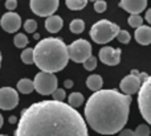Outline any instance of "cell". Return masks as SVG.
<instances>
[{"mask_svg": "<svg viewBox=\"0 0 151 136\" xmlns=\"http://www.w3.org/2000/svg\"><path fill=\"white\" fill-rule=\"evenodd\" d=\"M15 136H89L85 119L64 102L41 100L21 111Z\"/></svg>", "mask_w": 151, "mask_h": 136, "instance_id": "1", "label": "cell"}, {"mask_svg": "<svg viewBox=\"0 0 151 136\" xmlns=\"http://www.w3.org/2000/svg\"><path fill=\"white\" fill-rule=\"evenodd\" d=\"M131 97L118 90H98L85 105V119L91 130L102 135L118 134L126 126Z\"/></svg>", "mask_w": 151, "mask_h": 136, "instance_id": "2", "label": "cell"}, {"mask_svg": "<svg viewBox=\"0 0 151 136\" xmlns=\"http://www.w3.org/2000/svg\"><path fill=\"white\" fill-rule=\"evenodd\" d=\"M69 62L66 45L61 38L48 37L40 40L33 49V63L44 73L61 71Z\"/></svg>", "mask_w": 151, "mask_h": 136, "instance_id": "3", "label": "cell"}, {"mask_svg": "<svg viewBox=\"0 0 151 136\" xmlns=\"http://www.w3.org/2000/svg\"><path fill=\"white\" fill-rule=\"evenodd\" d=\"M119 26L109 20H99L91 26L90 37L97 44H107L115 38L119 32Z\"/></svg>", "mask_w": 151, "mask_h": 136, "instance_id": "4", "label": "cell"}, {"mask_svg": "<svg viewBox=\"0 0 151 136\" xmlns=\"http://www.w3.org/2000/svg\"><path fill=\"white\" fill-rule=\"evenodd\" d=\"M32 82H33V89L41 95H52V93L58 86V81L55 74L44 73V71L36 74L35 81Z\"/></svg>", "mask_w": 151, "mask_h": 136, "instance_id": "5", "label": "cell"}, {"mask_svg": "<svg viewBox=\"0 0 151 136\" xmlns=\"http://www.w3.org/2000/svg\"><path fill=\"white\" fill-rule=\"evenodd\" d=\"M69 60L74 61L77 63H82L91 56V45L86 40L80 38L72 42L69 46H66Z\"/></svg>", "mask_w": 151, "mask_h": 136, "instance_id": "6", "label": "cell"}, {"mask_svg": "<svg viewBox=\"0 0 151 136\" xmlns=\"http://www.w3.org/2000/svg\"><path fill=\"white\" fill-rule=\"evenodd\" d=\"M150 86H151V79L147 77L143 82L141 83V87L138 90V106L139 111H141L143 119L147 123H151V108H150Z\"/></svg>", "mask_w": 151, "mask_h": 136, "instance_id": "7", "label": "cell"}, {"mask_svg": "<svg viewBox=\"0 0 151 136\" xmlns=\"http://www.w3.org/2000/svg\"><path fill=\"white\" fill-rule=\"evenodd\" d=\"M60 0H29V5L33 13L40 17H49L57 11Z\"/></svg>", "mask_w": 151, "mask_h": 136, "instance_id": "8", "label": "cell"}, {"mask_svg": "<svg viewBox=\"0 0 151 136\" xmlns=\"http://www.w3.org/2000/svg\"><path fill=\"white\" fill-rule=\"evenodd\" d=\"M141 73L138 70H133L129 75H126L125 78L121 81V91L125 95H133L135 93H138L139 87H141Z\"/></svg>", "mask_w": 151, "mask_h": 136, "instance_id": "9", "label": "cell"}, {"mask_svg": "<svg viewBox=\"0 0 151 136\" xmlns=\"http://www.w3.org/2000/svg\"><path fill=\"white\" fill-rule=\"evenodd\" d=\"M19 105V94L12 87L0 89V108L5 111L13 110Z\"/></svg>", "mask_w": 151, "mask_h": 136, "instance_id": "10", "label": "cell"}, {"mask_svg": "<svg viewBox=\"0 0 151 136\" xmlns=\"http://www.w3.org/2000/svg\"><path fill=\"white\" fill-rule=\"evenodd\" d=\"M0 25L8 33L17 32L21 26V17L15 12H7L0 19Z\"/></svg>", "mask_w": 151, "mask_h": 136, "instance_id": "11", "label": "cell"}, {"mask_svg": "<svg viewBox=\"0 0 151 136\" xmlns=\"http://www.w3.org/2000/svg\"><path fill=\"white\" fill-rule=\"evenodd\" d=\"M121 54H122L121 49H114L111 46H104L99 50V60L105 65H118L121 61Z\"/></svg>", "mask_w": 151, "mask_h": 136, "instance_id": "12", "label": "cell"}, {"mask_svg": "<svg viewBox=\"0 0 151 136\" xmlns=\"http://www.w3.org/2000/svg\"><path fill=\"white\" fill-rule=\"evenodd\" d=\"M147 0H121L119 7L131 15H138L146 9Z\"/></svg>", "mask_w": 151, "mask_h": 136, "instance_id": "13", "label": "cell"}, {"mask_svg": "<svg viewBox=\"0 0 151 136\" xmlns=\"http://www.w3.org/2000/svg\"><path fill=\"white\" fill-rule=\"evenodd\" d=\"M135 40L141 45H150L151 42V28L149 25H141L135 29Z\"/></svg>", "mask_w": 151, "mask_h": 136, "instance_id": "14", "label": "cell"}, {"mask_svg": "<svg viewBox=\"0 0 151 136\" xmlns=\"http://www.w3.org/2000/svg\"><path fill=\"white\" fill-rule=\"evenodd\" d=\"M63 19L60 16H56V15H52L45 20V29L50 33H57L58 31H61L63 28Z\"/></svg>", "mask_w": 151, "mask_h": 136, "instance_id": "15", "label": "cell"}, {"mask_svg": "<svg viewBox=\"0 0 151 136\" xmlns=\"http://www.w3.org/2000/svg\"><path fill=\"white\" fill-rule=\"evenodd\" d=\"M102 85H104L102 77L98 75V74H93V75L88 77V79H86V86L94 93L98 91V90H101Z\"/></svg>", "mask_w": 151, "mask_h": 136, "instance_id": "16", "label": "cell"}, {"mask_svg": "<svg viewBox=\"0 0 151 136\" xmlns=\"http://www.w3.org/2000/svg\"><path fill=\"white\" fill-rule=\"evenodd\" d=\"M17 90L21 94H31L33 91V82L28 78H23L17 82Z\"/></svg>", "mask_w": 151, "mask_h": 136, "instance_id": "17", "label": "cell"}, {"mask_svg": "<svg viewBox=\"0 0 151 136\" xmlns=\"http://www.w3.org/2000/svg\"><path fill=\"white\" fill-rule=\"evenodd\" d=\"M83 103V95L81 93H72L68 97V105L73 108L80 107L81 105Z\"/></svg>", "mask_w": 151, "mask_h": 136, "instance_id": "18", "label": "cell"}, {"mask_svg": "<svg viewBox=\"0 0 151 136\" xmlns=\"http://www.w3.org/2000/svg\"><path fill=\"white\" fill-rule=\"evenodd\" d=\"M65 4L72 11H81L86 7L88 0H65Z\"/></svg>", "mask_w": 151, "mask_h": 136, "instance_id": "19", "label": "cell"}, {"mask_svg": "<svg viewBox=\"0 0 151 136\" xmlns=\"http://www.w3.org/2000/svg\"><path fill=\"white\" fill-rule=\"evenodd\" d=\"M83 29H85V23H83L81 19H74L70 23V31L73 32V33H76V34L82 33Z\"/></svg>", "mask_w": 151, "mask_h": 136, "instance_id": "20", "label": "cell"}, {"mask_svg": "<svg viewBox=\"0 0 151 136\" xmlns=\"http://www.w3.org/2000/svg\"><path fill=\"white\" fill-rule=\"evenodd\" d=\"M20 58H21V61H23L24 63H27V65L33 63V49H31V48L24 49L23 53L20 54Z\"/></svg>", "mask_w": 151, "mask_h": 136, "instance_id": "21", "label": "cell"}, {"mask_svg": "<svg viewBox=\"0 0 151 136\" xmlns=\"http://www.w3.org/2000/svg\"><path fill=\"white\" fill-rule=\"evenodd\" d=\"M13 42H15V45L17 48H25L29 41H28V37L24 33H17L15 36V38H13Z\"/></svg>", "mask_w": 151, "mask_h": 136, "instance_id": "22", "label": "cell"}, {"mask_svg": "<svg viewBox=\"0 0 151 136\" xmlns=\"http://www.w3.org/2000/svg\"><path fill=\"white\" fill-rule=\"evenodd\" d=\"M127 23L130 26H133V28L137 29L141 25H143V19H142L139 15H131L130 17L127 19Z\"/></svg>", "mask_w": 151, "mask_h": 136, "instance_id": "23", "label": "cell"}, {"mask_svg": "<svg viewBox=\"0 0 151 136\" xmlns=\"http://www.w3.org/2000/svg\"><path fill=\"white\" fill-rule=\"evenodd\" d=\"M134 134L135 136H150V127L147 124H139Z\"/></svg>", "mask_w": 151, "mask_h": 136, "instance_id": "24", "label": "cell"}, {"mask_svg": "<svg viewBox=\"0 0 151 136\" xmlns=\"http://www.w3.org/2000/svg\"><path fill=\"white\" fill-rule=\"evenodd\" d=\"M117 38H118V41L122 42V44H129V42H130V40H131V36H130V33H129L127 31L122 29V31L118 32Z\"/></svg>", "mask_w": 151, "mask_h": 136, "instance_id": "25", "label": "cell"}, {"mask_svg": "<svg viewBox=\"0 0 151 136\" xmlns=\"http://www.w3.org/2000/svg\"><path fill=\"white\" fill-rule=\"evenodd\" d=\"M83 68L86 69V70H94L97 66V58L94 57V56H90V57L88 58L86 61H83Z\"/></svg>", "mask_w": 151, "mask_h": 136, "instance_id": "26", "label": "cell"}, {"mask_svg": "<svg viewBox=\"0 0 151 136\" xmlns=\"http://www.w3.org/2000/svg\"><path fill=\"white\" fill-rule=\"evenodd\" d=\"M52 98L56 102H64L65 99V90L64 89H56L55 91L52 93Z\"/></svg>", "mask_w": 151, "mask_h": 136, "instance_id": "27", "label": "cell"}, {"mask_svg": "<svg viewBox=\"0 0 151 136\" xmlns=\"http://www.w3.org/2000/svg\"><path fill=\"white\" fill-rule=\"evenodd\" d=\"M24 29L28 33H35V31L37 29V23L35 20H32V19H29V20H27L24 23Z\"/></svg>", "mask_w": 151, "mask_h": 136, "instance_id": "28", "label": "cell"}, {"mask_svg": "<svg viewBox=\"0 0 151 136\" xmlns=\"http://www.w3.org/2000/svg\"><path fill=\"white\" fill-rule=\"evenodd\" d=\"M106 8H107V4L104 0H96V1H94V11H96V12H98V13L105 12Z\"/></svg>", "mask_w": 151, "mask_h": 136, "instance_id": "29", "label": "cell"}, {"mask_svg": "<svg viewBox=\"0 0 151 136\" xmlns=\"http://www.w3.org/2000/svg\"><path fill=\"white\" fill-rule=\"evenodd\" d=\"M17 7V1L16 0H7L5 1V8H7L9 12H13V9Z\"/></svg>", "mask_w": 151, "mask_h": 136, "instance_id": "30", "label": "cell"}, {"mask_svg": "<svg viewBox=\"0 0 151 136\" xmlns=\"http://www.w3.org/2000/svg\"><path fill=\"white\" fill-rule=\"evenodd\" d=\"M119 136H135V134H134L133 130H122Z\"/></svg>", "mask_w": 151, "mask_h": 136, "instance_id": "31", "label": "cell"}, {"mask_svg": "<svg viewBox=\"0 0 151 136\" xmlns=\"http://www.w3.org/2000/svg\"><path fill=\"white\" fill-rule=\"evenodd\" d=\"M64 86H65L66 89H70V87H73V81H70V79H66V81L64 82Z\"/></svg>", "mask_w": 151, "mask_h": 136, "instance_id": "32", "label": "cell"}, {"mask_svg": "<svg viewBox=\"0 0 151 136\" xmlns=\"http://www.w3.org/2000/svg\"><path fill=\"white\" fill-rule=\"evenodd\" d=\"M146 20H147V23H151V9H147L146 11Z\"/></svg>", "mask_w": 151, "mask_h": 136, "instance_id": "33", "label": "cell"}, {"mask_svg": "<svg viewBox=\"0 0 151 136\" xmlns=\"http://www.w3.org/2000/svg\"><path fill=\"white\" fill-rule=\"evenodd\" d=\"M9 123L11 124L17 123V118H16V116H11V118H9Z\"/></svg>", "mask_w": 151, "mask_h": 136, "instance_id": "34", "label": "cell"}, {"mask_svg": "<svg viewBox=\"0 0 151 136\" xmlns=\"http://www.w3.org/2000/svg\"><path fill=\"white\" fill-rule=\"evenodd\" d=\"M3 127V116H1V114H0V128Z\"/></svg>", "mask_w": 151, "mask_h": 136, "instance_id": "35", "label": "cell"}, {"mask_svg": "<svg viewBox=\"0 0 151 136\" xmlns=\"http://www.w3.org/2000/svg\"><path fill=\"white\" fill-rule=\"evenodd\" d=\"M33 37H35V38H36V40H37V38H40V34H37V33H35V34H33Z\"/></svg>", "mask_w": 151, "mask_h": 136, "instance_id": "36", "label": "cell"}, {"mask_svg": "<svg viewBox=\"0 0 151 136\" xmlns=\"http://www.w3.org/2000/svg\"><path fill=\"white\" fill-rule=\"evenodd\" d=\"M0 65H1V53H0Z\"/></svg>", "mask_w": 151, "mask_h": 136, "instance_id": "37", "label": "cell"}, {"mask_svg": "<svg viewBox=\"0 0 151 136\" xmlns=\"http://www.w3.org/2000/svg\"><path fill=\"white\" fill-rule=\"evenodd\" d=\"M0 136H7V135H0Z\"/></svg>", "mask_w": 151, "mask_h": 136, "instance_id": "38", "label": "cell"}, {"mask_svg": "<svg viewBox=\"0 0 151 136\" xmlns=\"http://www.w3.org/2000/svg\"><path fill=\"white\" fill-rule=\"evenodd\" d=\"M90 1H96V0H90Z\"/></svg>", "mask_w": 151, "mask_h": 136, "instance_id": "39", "label": "cell"}]
</instances>
